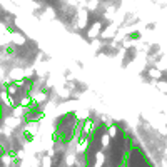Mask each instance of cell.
Returning <instances> with one entry per match:
<instances>
[{"label": "cell", "instance_id": "1", "mask_svg": "<svg viewBox=\"0 0 167 167\" xmlns=\"http://www.w3.org/2000/svg\"><path fill=\"white\" fill-rule=\"evenodd\" d=\"M122 167H154L152 160L149 159V155L144 152V149L141 145H137L134 142V145L129 149L127 157L124 160Z\"/></svg>", "mask_w": 167, "mask_h": 167}, {"label": "cell", "instance_id": "2", "mask_svg": "<svg viewBox=\"0 0 167 167\" xmlns=\"http://www.w3.org/2000/svg\"><path fill=\"white\" fill-rule=\"evenodd\" d=\"M42 117H44V105H37V104H30L29 107H25L22 114V119L25 124H37Z\"/></svg>", "mask_w": 167, "mask_h": 167}, {"label": "cell", "instance_id": "3", "mask_svg": "<svg viewBox=\"0 0 167 167\" xmlns=\"http://www.w3.org/2000/svg\"><path fill=\"white\" fill-rule=\"evenodd\" d=\"M100 30H102V25H100V22H95V25L94 27H90L89 29V37L92 39V37H97L100 34Z\"/></svg>", "mask_w": 167, "mask_h": 167}]
</instances>
